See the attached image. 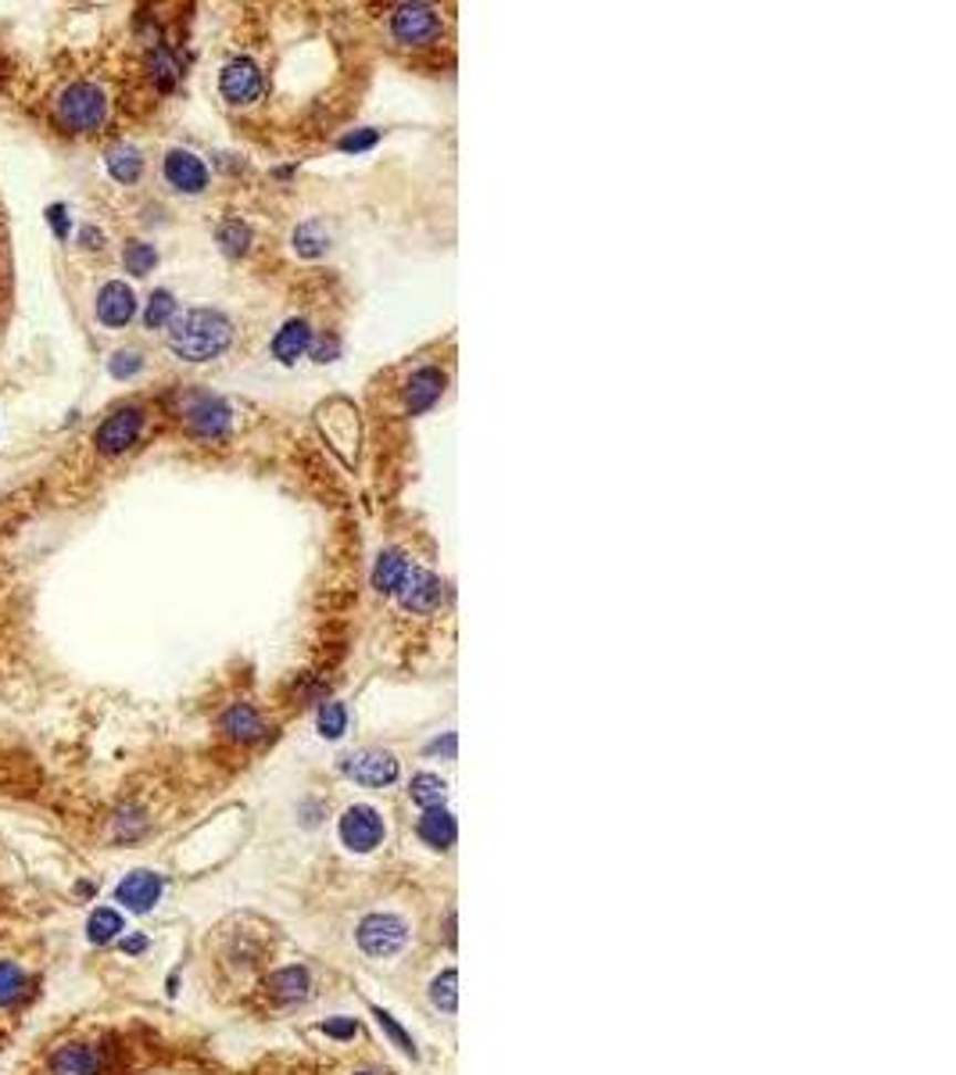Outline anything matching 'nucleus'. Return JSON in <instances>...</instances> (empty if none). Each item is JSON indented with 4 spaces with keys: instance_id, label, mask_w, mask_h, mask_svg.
Masks as SVG:
<instances>
[{
    "instance_id": "f257e3e1",
    "label": "nucleus",
    "mask_w": 956,
    "mask_h": 1075,
    "mask_svg": "<svg viewBox=\"0 0 956 1075\" xmlns=\"http://www.w3.org/2000/svg\"><path fill=\"white\" fill-rule=\"evenodd\" d=\"M233 344V323L219 309H190L169 323V348L184 362H211Z\"/></svg>"
},
{
    "instance_id": "f03ea898",
    "label": "nucleus",
    "mask_w": 956,
    "mask_h": 1075,
    "mask_svg": "<svg viewBox=\"0 0 956 1075\" xmlns=\"http://www.w3.org/2000/svg\"><path fill=\"white\" fill-rule=\"evenodd\" d=\"M104 118H108V94L97 83L80 80L58 97V123L69 133H94L104 126Z\"/></svg>"
},
{
    "instance_id": "7ed1b4c3",
    "label": "nucleus",
    "mask_w": 956,
    "mask_h": 1075,
    "mask_svg": "<svg viewBox=\"0 0 956 1075\" xmlns=\"http://www.w3.org/2000/svg\"><path fill=\"white\" fill-rule=\"evenodd\" d=\"M112 1054L90 1040L58 1043L48 1054V1075H108Z\"/></svg>"
},
{
    "instance_id": "20e7f679",
    "label": "nucleus",
    "mask_w": 956,
    "mask_h": 1075,
    "mask_svg": "<svg viewBox=\"0 0 956 1075\" xmlns=\"http://www.w3.org/2000/svg\"><path fill=\"white\" fill-rule=\"evenodd\" d=\"M441 14L430 4H398L391 14V33L402 48H427L441 37Z\"/></svg>"
},
{
    "instance_id": "39448f33",
    "label": "nucleus",
    "mask_w": 956,
    "mask_h": 1075,
    "mask_svg": "<svg viewBox=\"0 0 956 1075\" xmlns=\"http://www.w3.org/2000/svg\"><path fill=\"white\" fill-rule=\"evenodd\" d=\"M144 431V409L141 405H123L115 409L112 416H104V423L94 434V445L101 456H123L136 445V437Z\"/></svg>"
},
{
    "instance_id": "423d86ee",
    "label": "nucleus",
    "mask_w": 956,
    "mask_h": 1075,
    "mask_svg": "<svg viewBox=\"0 0 956 1075\" xmlns=\"http://www.w3.org/2000/svg\"><path fill=\"white\" fill-rule=\"evenodd\" d=\"M230 405L216 395H205V391H197V395L187 399L184 405V423L194 437H205V442H219L230 431Z\"/></svg>"
},
{
    "instance_id": "0eeeda50",
    "label": "nucleus",
    "mask_w": 956,
    "mask_h": 1075,
    "mask_svg": "<svg viewBox=\"0 0 956 1075\" xmlns=\"http://www.w3.org/2000/svg\"><path fill=\"white\" fill-rule=\"evenodd\" d=\"M341 771L366 789H384L398 782V761L387 750H355L341 761Z\"/></svg>"
},
{
    "instance_id": "6e6552de",
    "label": "nucleus",
    "mask_w": 956,
    "mask_h": 1075,
    "mask_svg": "<svg viewBox=\"0 0 956 1075\" xmlns=\"http://www.w3.org/2000/svg\"><path fill=\"white\" fill-rule=\"evenodd\" d=\"M384 817L376 807L370 804H355L347 807L341 817V843L347 846L352 854H373L376 846L384 843Z\"/></svg>"
},
{
    "instance_id": "1a4fd4ad",
    "label": "nucleus",
    "mask_w": 956,
    "mask_h": 1075,
    "mask_svg": "<svg viewBox=\"0 0 956 1075\" xmlns=\"http://www.w3.org/2000/svg\"><path fill=\"white\" fill-rule=\"evenodd\" d=\"M408 943V926L398 914H370L358 926V947L370 958H394Z\"/></svg>"
},
{
    "instance_id": "9d476101",
    "label": "nucleus",
    "mask_w": 956,
    "mask_h": 1075,
    "mask_svg": "<svg viewBox=\"0 0 956 1075\" xmlns=\"http://www.w3.org/2000/svg\"><path fill=\"white\" fill-rule=\"evenodd\" d=\"M266 80H262V69H258L251 58H233V62H226L219 72V94L230 101V104H254L262 97Z\"/></svg>"
},
{
    "instance_id": "9b49d317",
    "label": "nucleus",
    "mask_w": 956,
    "mask_h": 1075,
    "mask_svg": "<svg viewBox=\"0 0 956 1075\" xmlns=\"http://www.w3.org/2000/svg\"><path fill=\"white\" fill-rule=\"evenodd\" d=\"M165 184L179 194H201L208 187V165L187 147H173L162 162Z\"/></svg>"
},
{
    "instance_id": "f8f14e48",
    "label": "nucleus",
    "mask_w": 956,
    "mask_h": 1075,
    "mask_svg": "<svg viewBox=\"0 0 956 1075\" xmlns=\"http://www.w3.org/2000/svg\"><path fill=\"white\" fill-rule=\"evenodd\" d=\"M162 889H165L162 875H155V871H133V875L123 878V882H118L115 900L123 903L126 911L141 914V911H150V907L162 900Z\"/></svg>"
},
{
    "instance_id": "ddd939ff",
    "label": "nucleus",
    "mask_w": 956,
    "mask_h": 1075,
    "mask_svg": "<svg viewBox=\"0 0 956 1075\" xmlns=\"http://www.w3.org/2000/svg\"><path fill=\"white\" fill-rule=\"evenodd\" d=\"M398 599H402L405 610H413V613H430L434 606H441V599H445V585H441V578H434L430 570L413 567V573H408L405 585H402Z\"/></svg>"
},
{
    "instance_id": "4468645a",
    "label": "nucleus",
    "mask_w": 956,
    "mask_h": 1075,
    "mask_svg": "<svg viewBox=\"0 0 956 1075\" xmlns=\"http://www.w3.org/2000/svg\"><path fill=\"white\" fill-rule=\"evenodd\" d=\"M266 993L272 1004H301L305 996L312 993V975L305 964H287L277 968L269 979H266Z\"/></svg>"
},
{
    "instance_id": "2eb2a0df",
    "label": "nucleus",
    "mask_w": 956,
    "mask_h": 1075,
    "mask_svg": "<svg viewBox=\"0 0 956 1075\" xmlns=\"http://www.w3.org/2000/svg\"><path fill=\"white\" fill-rule=\"evenodd\" d=\"M445 384H448V376L441 370H434V366L416 370L413 376H408V384H405V409L413 416L427 413V409H434L437 402H441Z\"/></svg>"
},
{
    "instance_id": "dca6fc26",
    "label": "nucleus",
    "mask_w": 956,
    "mask_h": 1075,
    "mask_svg": "<svg viewBox=\"0 0 956 1075\" xmlns=\"http://www.w3.org/2000/svg\"><path fill=\"white\" fill-rule=\"evenodd\" d=\"M133 316H136V294L129 287L123 280L104 283L97 291V320L115 330V327H126Z\"/></svg>"
},
{
    "instance_id": "f3484780",
    "label": "nucleus",
    "mask_w": 956,
    "mask_h": 1075,
    "mask_svg": "<svg viewBox=\"0 0 956 1075\" xmlns=\"http://www.w3.org/2000/svg\"><path fill=\"white\" fill-rule=\"evenodd\" d=\"M219 732H222V738L248 746V742H258V738L266 735V721H262V714H258L251 703H233L219 717Z\"/></svg>"
},
{
    "instance_id": "a211bd4d",
    "label": "nucleus",
    "mask_w": 956,
    "mask_h": 1075,
    "mask_svg": "<svg viewBox=\"0 0 956 1075\" xmlns=\"http://www.w3.org/2000/svg\"><path fill=\"white\" fill-rule=\"evenodd\" d=\"M312 348V327L305 320H287L280 330H277V338H272V355H277L280 362H298L301 355H305Z\"/></svg>"
},
{
    "instance_id": "6ab92c4d",
    "label": "nucleus",
    "mask_w": 956,
    "mask_h": 1075,
    "mask_svg": "<svg viewBox=\"0 0 956 1075\" xmlns=\"http://www.w3.org/2000/svg\"><path fill=\"white\" fill-rule=\"evenodd\" d=\"M416 831L430 850H448L455 836H459V825H455V817L445 807H430V810H423Z\"/></svg>"
},
{
    "instance_id": "aec40b11",
    "label": "nucleus",
    "mask_w": 956,
    "mask_h": 1075,
    "mask_svg": "<svg viewBox=\"0 0 956 1075\" xmlns=\"http://www.w3.org/2000/svg\"><path fill=\"white\" fill-rule=\"evenodd\" d=\"M408 573H413V559H405V552H398V549H387V552H381V559H376V567H373V585L381 588L384 596H398Z\"/></svg>"
},
{
    "instance_id": "412c9836",
    "label": "nucleus",
    "mask_w": 956,
    "mask_h": 1075,
    "mask_svg": "<svg viewBox=\"0 0 956 1075\" xmlns=\"http://www.w3.org/2000/svg\"><path fill=\"white\" fill-rule=\"evenodd\" d=\"M29 986H33V979L22 964L14 961H0V1011H14L29 1001Z\"/></svg>"
},
{
    "instance_id": "4be33fe9",
    "label": "nucleus",
    "mask_w": 956,
    "mask_h": 1075,
    "mask_svg": "<svg viewBox=\"0 0 956 1075\" xmlns=\"http://www.w3.org/2000/svg\"><path fill=\"white\" fill-rule=\"evenodd\" d=\"M147 831V810L136 804L115 807L108 817V839L112 843H136Z\"/></svg>"
},
{
    "instance_id": "5701e85b",
    "label": "nucleus",
    "mask_w": 956,
    "mask_h": 1075,
    "mask_svg": "<svg viewBox=\"0 0 956 1075\" xmlns=\"http://www.w3.org/2000/svg\"><path fill=\"white\" fill-rule=\"evenodd\" d=\"M104 165H108L112 179L129 187L144 173V155H141V147H133V144H115V147H108V155H104Z\"/></svg>"
},
{
    "instance_id": "b1692460",
    "label": "nucleus",
    "mask_w": 956,
    "mask_h": 1075,
    "mask_svg": "<svg viewBox=\"0 0 956 1075\" xmlns=\"http://www.w3.org/2000/svg\"><path fill=\"white\" fill-rule=\"evenodd\" d=\"M408 796H413L416 804L427 807V810L430 807H441L445 796H448V782L441 775H427V771H423V775H416L413 785H408Z\"/></svg>"
},
{
    "instance_id": "393cba45",
    "label": "nucleus",
    "mask_w": 956,
    "mask_h": 1075,
    "mask_svg": "<svg viewBox=\"0 0 956 1075\" xmlns=\"http://www.w3.org/2000/svg\"><path fill=\"white\" fill-rule=\"evenodd\" d=\"M147 69H150V80H155L158 90H165V94H169V90L179 83V58L169 48H155V51H150Z\"/></svg>"
},
{
    "instance_id": "a878e982",
    "label": "nucleus",
    "mask_w": 956,
    "mask_h": 1075,
    "mask_svg": "<svg viewBox=\"0 0 956 1075\" xmlns=\"http://www.w3.org/2000/svg\"><path fill=\"white\" fill-rule=\"evenodd\" d=\"M118 932H123V914H118L115 907H97L86 921L90 943H112Z\"/></svg>"
},
{
    "instance_id": "bb28decb",
    "label": "nucleus",
    "mask_w": 956,
    "mask_h": 1075,
    "mask_svg": "<svg viewBox=\"0 0 956 1075\" xmlns=\"http://www.w3.org/2000/svg\"><path fill=\"white\" fill-rule=\"evenodd\" d=\"M216 240H219L222 255H230V259H240V255H245V251L251 248V226H248V223H240V219H226V223L219 226Z\"/></svg>"
},
{
    "instance_id": "cd10ccee",
    "label": "nucleus",
    "mask_w": 956,
    "mask_h": 1075,
    "mask_svg": "<svg viewBox=\"0 0 956 1075\" xmlns=\"http://www.w3.org/2000/svg\"><path fill=\"white\" fill-rule=\"evenodd\" d=\"M123 266H126V272H133V277H147V272L158 266V248L147 245V240H126Z\"/></svg>"
},
{
    "instance_id": "c85d7f7f",
    "label": "nucleus",
    "mask_w": 956,
    "mask_h": 1075,
    "mask_svg": "<svg viewBox=\"0 0 956 1075\" xmlns=\"http://www.w3.org/2000/svg\"><path fill=\"white\" fill-rule=\"evenodd\" d=\"M430 1004L445 1014H455V1004H459V975H455V968L430 982Z\"/></svg>"
},
{
    "instance_id": "c756f323",
    "label": "nucleus",
    "mask_w": 956,
    "mask_h": 1075,
    "mask_svg": "<svg viewBox=\"0 0 956 1075\" xmlns=\"http://www.w3.org/2000/svg\"><path fill=\"white\" fill-rule=\"evenodd\" d=\"M176 320V298L173 291H155L147 301V309H144V323L150 330H162V327H169Z\"/></svg>"
},
{
    "instance_id": "7c9ffc66",
    "label": "nucleus",
    "mask_w": 956,
    "mask_h": 1075,
    "mask_svg": "<svg viewBox=\"0 0 956 1075\" xmlns=\"http://www.w3.org/2000/svg\"><path fill=\"white\" fill-rule=\"evenodd\" d=\"M315 724H319V735H323V738H341L347 732V706L337 703V700L323 703V706H319Z\"/></svg>"
},
{
    "instance_id": "2f4dec72",
    "label": "nucleus",
    "mask_w": 956,
    "mask_h": 1075,
    "mask_svg": "<svg viewBox=\"0 0 956 1075\" xmlns=\"http://www.w3.org/2000/svg\"><path fill=\"white\" fill-rule=\"evenodd\" d=\"M326 234H323V226H319V223H305V226H298V230H294V248H298V255H305V259H319V255H323L330 245H326Z\"/></svg>"
},
{
    "instance_id": "473e14b6",
    "label": "nucleus",
    "mask_w": 956,
    "mask_h": 1075,
    "mask_svg": "<svg viewBox=\"0 0 956 1075\" xmlns=\"http://www.w3.org/2000/svg\"><path fill=\"white\" fill-rule=\"evenodd\" d=\"M144 370V355L136 352V348H118V352L112 355L108 362V373L115 376V381H129V376H136Z\"/></svg>"
},
{
    "instance_id": "72a5a7b5",
    "label": "nucleus",
    "mask_w": 956,
    "mask_h": 1075,
    "mask_svg": "<svg viewBox=\"0 0 956 1075\" xmlns=\"http://www.w3.org/2000/svg\"><path fill=\"white\" fill-rule=\"evenodd\" d=\"M373 1014H376V1022H381V1029H384V1033H387V1036H391L394 1043H398V1047H402L405 1054H413V1057H416V1043H413V1036H408V1033H405V1029H402L398 1022H394V1019H391V1014H387V1011H381V1007H373Z\"/></svg>"
},
{
    "instance_id": "f704fd0d",
    "label": "nucleus",
    "mask_w": 956,
    "mask_h": 1075,
    "mask_svg": "<svg viewBox=\"0 0 956 1075\" xmlns=\"http://www.w3.org/2000/svg\"><path fill=\"white\" fill-rule=\"evenodd\" d=\"M376 141H381V130H355V133H344L341 136V151H355V155H358V151H370Z\"/></svg>"
},
{
    "instance_id": "c9c22d12",
    "label": "nucleus",
    "mask_w": 956,
    "mask_h": 1075,
    "mask_svg": "<svg viewBox=\"0 0 956 1075\" xmlns=\"http://www.w3.org/2000/svg\"><path fill=\"white\" fill-rule=\"evenodd\" d=\"M323 1033H326V1036H337V1040H352V1036L358 1033V1022H355V1019H330V1022L323 1025Z\"/></svg>"
},
{
    "instance_id": "e433bc0d",
    "label": "nucleus",
    "mask_w": 956,
    "mask_h": 1075,
    "mask_svg": "<svg viewBox=\"0 0 956 1075\" xmlns=\"http://www.w3.org/2000/svg\"><path fill=\"white\" fill-rule=\"evenodd\" d=\"M51 226H54V230L58 234H69V216H65V208H51Z\"/></svg>"
},
{
    "instance_id": "4c0bfd02",
    "label": "nucleus",
    "mask_w": 956,
    "mask_h": 1075,
    "mask_svg": "<svg viewBox=\"0 0 956 1075\" xmlns=\"http://www.w3.org/2000/svg\"><path fill=\"white\" fill-rule=\"evenodd\" d=\"M80 237H83V245H86V248H94V251H97V248L104 245V237H101V230H94V226H86V230H83Z\"/></svg>"
},
{
    "instance_id": "58836bf2",
    "label": "nucleus",
    "mask_w": 956,
    "mask_h": 1075,
    "mask_svg": "<svg viewBox=\"0 0 956 1075\" xmlns=\"http://www.w3.org/2000/svg\"><path fill=\"white\" fill-rule=\"evenodd\" d=\"M355 1075H376V1072H355Z\"/></svg>"
}]
</instances>
